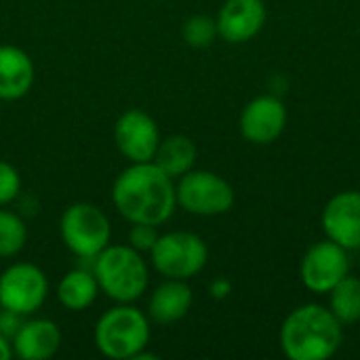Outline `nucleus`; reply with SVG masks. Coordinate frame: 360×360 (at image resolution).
I'll use <instances>...</instances> for the list:
<instances>
[{
  "instance_id": "f3484780",
  "label": "nucleus",
  "mask_w": 360,
  "mask_h": 360,
  "mask_svg": "<svg viewBox=\"0 0 360 360\" xmlns=\"http://www.w3.org/2000/svg\"><path fill=\"white\" fill-rule=\"evenodd\" d=\"M99 293L101 289L91 268H74L65 272L55 289L57 302L70 312H82L91 308L97 302Z\"/></svg>"
},
{
  "instance_id": "dca6fc26",
  "label": "nucleus",
  "mask_w": 360,
  "mask_h": 360,
  "mask_svg": "<svg viewBox=\"0 0 360 360\" xmlns=\"http://www.w3.org/2000/svg\"><path fill=\"white\" fill-rule=\"evenodd\" d=\"M192 302H194V293L188 281L165 278V283H160L152 291L146 314L156 325H173L190 312Z\"/></svg>"
},
{
  "instance_id": "aec40b11",
  "label": "nucleus",
  "mask_w": 360,
  "mask_h": 360,
  "mask_svg": "<svg viewBox=\"0 0 360 360\" xmlns=\"http://www.w3.org/2000/svg\"><path fill=\"white\" fill-rule=\"evenodd\" d=\"M27 243V226L15 211L0 207V259L17 257Z\"/></svg>"
},
{
  "instance_id": "2eb2a0df",
  "label": "nucleus",
  "mask_w": 360,
  "mask_h": 360,
  "mask_svg": "<svg viewBox=\"0 0 360 360\" xmlns=\"http://www.w3.org/2000/svg\"><path fill=\"white\" fill-rule=\"evenodd\" d=\"M34 80L32 57L15 44H0V101L23 99L32 91Z\"/></svg>"
},
{
  "instance_id": "0eeeda50",
  "label": "nucleus",
  "mask_w": 360,
  "mask_h": 360,
  "mask_svg": "<svg viewBox=\"0 0 360 360\" xmlns=\"http://www.w3.org/2000/svg\"><path fill=\"white\" fill-rule=\"evenodd\" d=\"M177 205L198 217L224 215L234 205L232 186L213 171H188L175 184Z\"/></svg>"
},
{
  "instance_id": "7ed1b4c3",
  "label": "nucleus",
  "mask_w": 360,
  "mask_h": 360,
  "mask_svg": "<svg viewBox=\"0 0 360 360\" xmlns=\"http://www.w3.org/2000/svg\"><path fill=\"white\" fill-rule=\"evenodd\" d=\"M91 270L101 293L116 304H133L148 291L150 266L143 253L127 245H108L93 257Z\"/></svg>"
},
{
  "instance_id": "5701e85b",
  "label": "nucleus",
  "mask_w": 360,
  "mask_h": 360,
  "mask_svg": "<svg viewBox=\"0 0 360 360\" xmlns=\"http://www.w3.org/2000/svg\"><path fill=\"white\" fill-rule=\"evenodd\" d=\"M158 226L152 224H131L129 234H127V243L137 249L139 253H150L152 247L158 240Z\"/></svg>"
},
{
  "instance_id": "ddd939ff",
  "label": "nucleus",
  "mask_w": 360,
  "mask_h": 360,
  "mask_svg": "<svg viewBox=\"0 0 360 360\" xmlns=\"http://www.w3.org/2000/svg\"><path fill=\"white\" fill-rule=\"evenodd\" d=\"M217 34L230 44L255 38L266 23L264 0H226L217 15Z\"/></svg>"
},
{
  "instance_id": "39448f33",
  "label": "nucleus",
  "mask_w": 360,
  "mask_h": 360,
  "mask_svg": "<svg viewBox=\"0 0 360 360\" xmlns=\"http://www.w3.org/2000/svg\"><path fill=\"white\" fill-rule=\"evenodd\" d=\"M59 236L72 255L93 262L110 245L112 224L97 205L74 202L59 217Z\"/></svg>"
},
{
  "instance_id": "412c9836",
  "label": "nucleus",
  "mask_w": 360,
  "mask_h": 360,
  "mask_svg": "<svg viewBox=\"0 0 360 360\" xmlns=\"http://www.w3.org/2000/svg\"><path fill=\"white\" fill-rule=\"evenodd\" d=\"M181 34H184L186 44L192 49H207L219 36L217 34V21L211 19L209 15H192L190 19H186Z\"/></svg>"
},
{
  "instance_id": "4468645a",
  "label": "nucleus",
  "mask_w": 360,
  "mask_h": 360,
  "mask_svg": "<svg viewBox=\"0 0 360 360\" xmlns=\"http://www.w3.org/2000/svg\"><path fill=\"white\" fill-rule=\"evenodd\" d=\"M13 354L23 360H46L61 348V329L49 319L25 316L17 333L11 338Z\"/></svg>"
},
{
  "instance_id": "20e7f679",
  "label": "nucleus",
  "mask_w": 360,
  "mask_h": 360,
  "mask_svg": "<svg viewBox=\"0 0 360 360\" xmlns=\"http://www.w3.org/2000/svg\"><path fill=\"white\" fill-rule=\"evenodd\" d=\"M152 338L150 316L133 304H116L105 310L93 329L95 348L112 360H133Z\"/></svg>"
},
{
  "instance_id": "393cba45",
  "label": "nucleus",
  "mask_w": 360,
  "mask_h": 360,
  "mask_svg": "<svg viewBox=\"0 0 360 360\" xmlns=\"http://www.w3.org/2000/svg\"><path fill=\"white\" fill-rule=\"evenodd\" d=\"M209 293H211V297H215V300H226V297L232 293V283H230L228 278L219 276V278H215V281L211 283Z\"/></svg>"
},
{
  "instance_id": "6ab92c4d",
  "label": "nucleus",
  "mask_w": 360,
  "mask_h": 360,
  "mask_svg": "<svg viewBox=\"0 0 360 360\" xmlns=\"http://www.w3.org/2000/svg\"><path fill=\"white\" fill-rule=\"evenodd\" d=\"M331 312L342 325H352L360 321V281L354 276H344L331 291Z\"/></svg>"
},
{
  "instance_id": "f8f14e48",
  "label": "nucleus",
  "mask_w": 360,
  "mask_h": 360,
  "mask_svg": "<svg viewBox=\"0 0 360 360\" xmlns=\"http://www.w3.org/2000/svg\"><path fill=\"white\" fill-rule=\"evenodd\" d=\"M323 230L346 251L360 249V192L335 194L323 211Z\"/></svg>"
},
{
  "instance_id": "423d86ee",
  "label": "nucleus",
  "mask_w": 360,
  "mask_h": 360,
  "mask_svg": "<svg viewBox=\"0 0 360 360\" xmlns=\"http://www.w3.org/2000/svg\"><path fill=\"white\" fill-rule=\"evenodd\" d=\"M150 259L152 268L162 278L190 281L205 270L209 249L198 234L175 230L158 236L150 251Z\"/></svg>"
},
{
  "instance_id": "bb28decb",
  "label": "nucleus",
  "mask_w": 360,
  "mask_h": 360,
  "mask_svg": "<svg viewBox=\"0 0 360 360\" xmlns=\"http://www.w3.org/2000/svg\"><path fill=\"white\" fill-rule=\"evenodd\" d=\"M0 308H2V306H0Z\"/></svg>"
},
{
  "instance_id": "1a4fd4ad",
  "label": "nucleus",
  "mask_w": 360,
  "mask_h": 360,
  "mask_svg": "<svg viewBox=\"0 0 360 360\" xmlns=\"http://www.w3.org/2000/svg\"><path fill=\"white\" fill-rule=\"evenodd\" d=\"M160 139L156 120L139 108L122 112L114 122V143L129 162L154 160Z\"/></svg>"
},
{
  "instance_id": "4be33fe9",
  "label": "nucleus",
  "mask_w": 360,
  "mask_h": 360,
  "mask_svg": "<svg viewBox=\"0 0 360 360\" xmlns=\"http://www.w3.org/2000/svg\"><path fill=\"white\" fill-rule=\"evenodd\" d=\"M21 194V175L15 165L0 158V207L17 200Z\"/></svg>"
},
{
  "instance_id": "9b49d317",
  "label": "nucleus",
  "mask_w": 360,
  "mask_h": 360,
  "mask_svg": "<svg viewBox=\"0 0 360 360\" xmlns=\"http://www.w3.org/2000/svg\"><path fill=\"white\" fill-rule=\"evenodd\" d=\"M240 133L251 143H272L285 131L287 110L285 103L274 95H262L249 101L240 114Z\"/></svg>"
},
{
  "instance_id": "f257e3e1",
  "label": "nucleus",
  "mask_w": 360,
  "mask_h": 360,
  "mask_svg": "<svg viewBox=\"0 0 360 360\" xmlns=\"http://www.w3.org/2000/svg\"><path fill=\"white\" fill-rule=\"evenodd\" d=\"M112 205L129 224L162 226L177 207L175 179L154 160L129 162L112 184Z\"/></svg>"
},
{
  "instance_id": "a878e982",
  "label": "nucleus",
  "mask_w": 360,
  "mask_h": 360,
  "mask_svg": "<svg viewBox=\"0 0 360 360\" xmlns=\"http://www.w3.org/2000/svg\"><path fill=\"white\" fill-rule=\"evenodd\" d=\"M15 356L13 354V344L6 335L0 333V360H11Z\"/></svg>"
},
{
  "instance_id": "9d476101",
  "label": "nucleus",
  "mask_w": 360,
  "mask_h": 360,
  "mask_svg": "<svg viewBox=\"0 0 360 360\" xmlns=\"http://www.w3.org/2000/svg\"><path fill=\"white\" fill-rule=\"evenodd\" d=\"M350 262L346 249L333 240L314 245L302 262V281L314 293H329L344 276H348Z\"/></svg>"
},
{
  "instance_id": "a211bd4d",
  "label": "nucleus",
  "mask_w": 360,
  "mask_h": 360,
  "mask_svg": "<svg viewBox=\"0 0 360 360\" xmlns=\"http://www.w3.org/2000/svg\"><path fill=\"white\" fill-rule=\"evenodd\" d=\"M198 158L196 143L186 135H169L160 139L158 150L154 154V162L173 179H179L188 171L194 169Z\"/></svg>"
},
{
  "instance_id": "b1692460",
  "label": "nucleus",
  "mask_w": 360,
  "mask_h": 360,
  "mask_svg": "<svg viewBox=\"0 0 360 360\" xmlns=\"http://www.w3.org/2000/svg\"><path fill=\"white\" fill-rule=\"evenodd\" d=\"M23 319H25V316L15 314V312H11V310H6V308H0V333L6 335V338L11 340V338L17 333V329L21 327Z\"/></svg>"
},
{
  "instance_id": "f03ea898",
  "label": "nucleus",
  "mask_w": 360,
  "mask_h": 360,
  "mask_svg": "<svg viewBox=\"0 0 360 360\" xmlns=\"http://www.w3.org/2000/svg\"><path fill=\"white\" fill-rule=\"evenodd\" d=\"M342 323L319 304L293 310L281 329L283 352L291 360H325L342 346Z\"/></svg>"
},
{
  "instance_id": "6e6552de",
  "label": "nucleus",
  "mask_w": 360,
  "mask_h": 360,
  "mask_svg": "<svg viewBox=\"0 0 360 360\" xmlns=\"http://www.w3.org/2000/svg\"><path fill=\"white\" fill-rule=\"evenodd\" d=\"M49 297V278L42 268L30 262H15L0 274V306L34 316Z\"/></svg>"
}]
</instances>
